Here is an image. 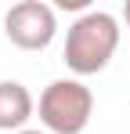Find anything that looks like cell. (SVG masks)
<instances>
[{
	"label": "cell",
	"instance_id": "7a4b0ae2",
	"mask_svg": "<svg viewBox=\"0 0 130 134\" xmlns=\"http://www.w3.org/2000/svg\"><path fill=\"white\" fill-rule=\"evenodd\" d=\"M94 116V94L83 80H54L40 94V123L47 134H83Z\"/></svg>",
	"mask_w": 130,
	"mask_h": 134
},
{
	"label": "cell",
	"instance_id": "5b68a950",
	"mask_svg": "<svg viewBox=\"0 0 130 134\" xmlns=\"http://www.w3.org/2000/svg\"><path fill=\"white\" fill-rule=\"evenodd\" d=\"M123 22H127V29H130V4L123 7Z\"/></svg>",
	"mask_w": 130,
	"mask_h": 134
},
{
	"label": "cell",
	"instance_id": "8992f818",
	"mask_svg": "<svg viewBox=\"0 0 130 134\" xmlns=\"http://www.w3.org/2000/svg\"><path fill=\"white\" fill-rule=\"evenodd\" d=\"M18 134H47V131H18Z\"/></svg>",
	"mask_w": 130,
	"mask_h": 134
},
{
	"label": "cell",
	"instance_id": "3957f363",
	"mask_svg": "<svg viewBox=\"0 0 130 134\" xmlns=\"http://www.w3.org/2000/svg\"><path fill=\"white\" fill-rule=\"evenodd\" d=\"M4 33L22 51H43V47H51L54 33H58L54 7L43 0H22L4 15Z\"/></svg>",
	"mask_w": 130,
	"mask_h": 134
},
{
	"label": "cell",
	"instance_id": "277c9868",
	"mask_svg": "<svg viewBox=\"0 0 130 134\" xmlns=\"http://www.w3.org/2000/svg\"><path fill=\"white\" fill-rule=\"evenodd\" d=\"M36 102L18 80H0V131H22Z\"/></svg>",
	"mask_w": 130,
	"mask_h": 134
},
{
	"label": "cell",
	"instance_id": "6da1fadb",
	"mask_svg": "<svg viewBox=\"0 0 130 134\" xmlns=\"http://www.w3.org/2000/svg\"><path fill=\"white\" fill-rule=\"evenodd\" d=\"M116 47H119V18L108 11H87L69 25L62 54L76 76H94L112 62Z\"/></svg>",
	"mask_w": 130,
	"mask_h": 134
}]
</instances>
